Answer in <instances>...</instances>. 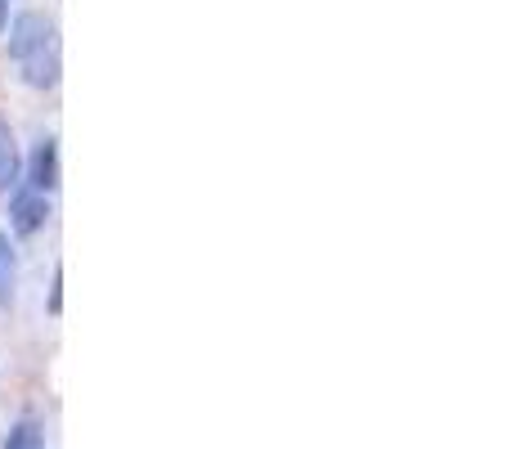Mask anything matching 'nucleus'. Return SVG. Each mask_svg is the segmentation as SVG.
Segmentation results:
<instances>
[{
	"label": "nucleus",
	"mask_w": 512,
	"mask_h": 449,
	"mask_svg": "<svg viewBox=\"0 0 512 449\" xmlns=\"http://www.w3.org/2000/svg\"><path fill=\"white\" fill-rule=\"evenodd\" d=\"M5 449H45L41 445V427H36V423H18L14 432H9Z\"/></svg>",
	"instance_id": "obj_6"
},
{
	"label": "nucleus",
	"mask_w": 512,
	"mask_h": 449,
	"mask_svg": "<svg viewBox=\"0 0 512 449\" xmlns=\"http://www.w3.org/2000/svg\"><path fill=\"white\" fill-rule=\"evenodd\" d=\"M54 185H59V144L41 140V149L32 158V189L36 194H50Z\"/></svg>",
	"instance_id": "obj_3"
},
{
	"label": "nucleus",
	"mask_w": 512,
	"mask_h": 449,
	"mask_svg": "<svg viewBox=\"0 0 512 449\" xmlns=\"http://www.w3.org/2000/svg\"><path fill=\"white\" fill-rule=\"evenodd\" d=\"M9 59L27 86L45 90L59 81V32L45 14H18L9 27Z\"/></svg>",
	"instance_id": "obj_1"
},
{
	"label": "nucleus",
	"mask_w": 512,
	"mask_h": 449,
	"mask_svg": "<svg viewBox=\"0 0 512 449\" xmlns=\"http://www.w3.org/2000/svg\"><path fill=\"white\" fill-rule=\"evenodd\" d=\"M14 180H18V144H14L9 122L0 117V194H5V189H14Z\"/></svg>",
	"instance_id": "obj_4"
},
{
	"label": "nucleus",
	"mask_w": 512,
	"mask_h": 449,
	"mask_svg": "<svg viewBox=\"0 0 512 449\" xmlns=\"http://www.w3.org/2000/svg\"><path fill=\"white\" fill-rule=\"evenodd\" d=\"M5 23H9V0H0V32H5Z\"/></svg>",
	"instance_id": "obj_7"
},
{
	"label": "nucleus",
	"mask_w": 512,
	"mask_h": 449,
	"mask_svg": "<svg viewBox=\"0 0 512 449\" xmlns=\"http://www.w3.org/2000/svg\"><path fill=\"white\" fill-rule=\"evenodd\" d=\"M14 297V243L9 234H0V301Z\"/></svg>",
	"instance_id": "obj_5"
},
{
	"label": "nucleus",
	"mask_w": 512,
	"mask_h": 449,
	"mask_svg": "<svg viewBox=\"0 0 512 449\" xmlns=\"http://www.w3.org/2000/svg\"><path fill=\"white\" fill-rule=\"evenodd\" d=\"M9 216H14V234H36V229L45 225V216H50V203H45V194H18L14 207H9Z\"/></svg>",
	"instance_id": "obj_2"
}]
</instances>
